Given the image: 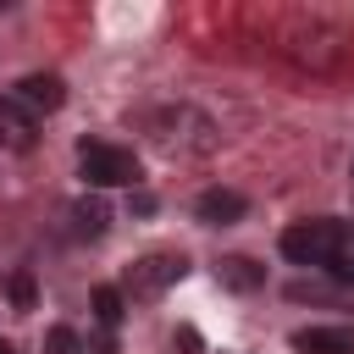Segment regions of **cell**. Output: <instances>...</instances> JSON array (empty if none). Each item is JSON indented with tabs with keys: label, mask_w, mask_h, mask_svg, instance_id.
I'll use <instances>...</instances> for the list:
<instances>
[{
	"label": "cell",
	"mask_w": 354,
	"mask_h": 354,
	"mask_svg": "<svg viewBox=\"0 0 354 354\" xmlns=\"http://www.w3.org/2000/svg\"><path fill=\"white\" fill-rule=\"evenodd\" d=\"M94 315H100V326H116L122 321V293L116 288H94Z\"/></svg>",
	"instance_id": "12"
},
{
	"label": "cell",
	"mask_w": 354,
	"mask_h": 354,
	"mask_svg": "<svg viewBox=\"0 0 354 354\" xmlns=\"http://www.w3.org/2000/svg\"><path fill=\"white\" fill-rule=\"evenodd\" d=\"M72 221H77V232H83V238H100V232H105V221H111V210H105V199H88V194H83V199L72 205Z\"/></svg>",
	"instance_id": "11"
},
{
	"label": "cell",
	"mask_w": 354,
	"mask_h": 354,
	"mask_svg": "<svg viewBox=\"0 0 354 354\" xmlns=\"http://www.w3.org/2000/svg\"><path fill=\"white\" fill-rule=\"evenodd\" d=\"M243 210H249V199H243L238 188H205V194L194 199V216L210 221V227H227V221H238Z\"/></svg>",
	"instance_id": "8"
},
{
	"label": "cell",
	"mask_w": 354,
	"mask_h": 354,
	"mask_svg": "<svg viewBox=\"0 0 354 354\" xmlns=\"http://www.w3.org/2000/svg\"><path fill=\"white\" fill-rule=\"evenodd\" d=\"M17 100L39 116V111H61V100H66V83L55 77V72H28L22 83H17Z\"/></svg>",
	"instance_id": "7"
},
{
	"label": "cell",
	"mask_w": 354,
	"mask_h": 354,
	"mask_svg": "<svg viewBox=\"0 0 354 354\" xmlns=\"http://www.w3.org/2000/svg\"><path fill=\"white\" fill-rule=\"evenodd\" d=\"M282 254L293 266H321L332 271L337 282H354V266H348V227L343 221H299L282 232Z\"/></svg>",
	"instance_id": "1"
},
{
	"label": "cell",
	"mask_w": 354,
	"mask_h": 354,
	"mask_svg": "<svg viewBox=\"0 0 354 354\" xmlns=\"http://www.w3.org/2000/svg\"><path fill=\"white\" fill-rule=\"evenodd\" d=\"M288 55H299L310 72H332L348 55V28L343 22H326V17H299V28L288 39Z\"/></svg>",
	"instance_id": "3"
},
{
	"label": "cell",
	"mask_w": 354,
	"mask_h": 354,
	"mask_svg": "<svg viewBox=\"0 0 354 354\" xmlns=\"http://www.w3.org/2000/svg\"><path fill=\"white\" fill-rule=\"evenodd\" d=\"M293 348L299 354H354V326H299Z\"/></svg>",
	"instance_id": "9"
},
{
	"label": "cell",
	"mask_w": 354,
	"mask_h": 354,
	"mask_svg": "<svg viewBox=\"0 0 354 354\" xmlns=\"http://www.w3.org/2000/svg\"><path fill=\"white\" fill-rule=\"evenodd\" d=\"M183 271H188V266H183V254H144V260H133V266H127L122 288H127V299H160Z\"/></svg>",
	"instance_id": "5"
},
{
	"label": "cell",
	"mask_w": 354,
	"mask_h": 354,
	"mask_svg": "<svg viewBox=\"0 0 354 354\" xmlns=\"http://www.w3.org/2000/svg\"><path fill=\"white\" fill-rule=\"evenodd\" d=\"M33 138H39V116L17 94H0V144L6 149H33Z\"/></svg>",
	"instance_id": "6"
},
{
	"label": "cell",
	"mask_w": 354,
	"mask_h": 354,
	"mask_svg": "<svg viewBox=\"0 0 354 354\" xmlns=\"http://www.w3.org/2000/svg\"><path fill=\"white\" fill-rule=\"evenodd\" d=\"M216 277H221L227 288H238V293H249V288H260V277H266V271H260L254 260H243V254H232V260H221V266H216Z\"/></svg>",
	"instance_id": "10"
},
{
	"label": "cell",
	"mask_w": 354,
	"mask_h": 354,
	"mask_svg": "<svg viewBox=\"0 0 354 354\" xmlns=\"http://www.w3.org/2000/svg\"><path fill=\"white\" fill-rule=\"evenodd\" d=\"M0 354H11V343H0Z\"/></svg>",
	"instance_id": "15"
},
{
	"label": "cell",
	"mask_w": 354,
	"mask_h": 354,
	"mask_svg": "<svg viewBox=\"0 0 354 354\" xmlns=\"http://www.w3.org/2000/svg\"><path fill=\"white\" fill-rule=\"evenodd\" d=\"M77 166H83L88 188H122V183H133V177H138L133 149H122V144H100V138L77 144Z\"/></svg>",
	"instance_id": "4"
},
{
	"label": "cell",
	"mask_w": 354,
	"mask_h": 354,
	"mask_svg": "<svg viewBox=\"0 0 354 354\" xmlns=\"http://www.w3.org/2000/svg\"><path fill=\"white\" fill-rule=\"evenodd\" d=\"M44 354H77V332L72 326H50L44 332Z\"/></svg>",
	"instance_id": "13"
},
{
	"label": "cell",
	"mask_w": 354,
	"mask_h": 354,
	"mask_svg": "<svg viewBox=\"0 0 354 354\" xmlns=\"http://www.w3.org/2000/svg\"><path fill=\"white\" fill-rule=\"evenodd\" d=\"M149 138L166 149V155H210L221 127L199 111V105H166L149 116Z\"/></svg>",
	"instance_id": "2"
},
{
	"label": "cell",
	"mask_w": 354,
	"mask_h": 354,
	"mask_svg": "<svg viewBox=\"0 0 354 354\" xmlns=\"http://www.w3.org/2000/svg\"><path fill=\"white\" fill-rule=\"evenodd\" d=\"M11 299H17V310H33V282L17 277V282H11Z\"/></svg>",
	"instance_id": "14"
}]
</instances>
